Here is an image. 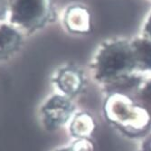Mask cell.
Instances as JSON below:
<instances>
[{
    "label": "cell",
    "instance_id": "obj_6",
    "mask_svg": "<svg viewBox=\"0 0 151 151\" xmlns=\"http://www.w3.org/2000/svg\"><path fill=\"white\" fill-rule=\"evenodd\" d=\"M136 67L142 70L151 69V40L146 37L138 38L130 43Z\"/></svg>",
    "mask_w": 151,
    "mask_h": 151
},
{
    "label": "cell",
    "instance_id": "obj_5",
    "mask_svg": "<svg viewBox=\"0 0 151 151\" xmlns=\"http://www.w3.org/2000/svg\"><path fill=\"white\" fill-rule=\"evenodd\" d=\"M22 35L9 23H0V61L10 57L20 48Z\"/></svg>",
    "mask_w": 151,
    "mask_h": 151
},
{
    "label": "cell",
    "instance_id": "obj_7",
    "mask_svg": "<svg viewBox=\"0 0 151 151\" xmlns=\"http://www.w3.org/2000/svg\"><path fill=\"white\" fill-rule=\"evenodd\" d=\"M142 100L147 108L151 111V81L146 85L142 91Z\"/></svg>",
    "mask_w": 151,
    "mask_h": 151
},
{
    "label": "cell",
    "instance_id": "obj_10",
    "mask_svg": "<svg viewBox=\"0 0 151 151\" xmlns=\"http://www.w3.org/2000/svg\"><path fill=\"white\" fill-rule=\"evenodd\" d=\"M58 151H72L71 149H62V150H58Z\"/></svg>",
    "mask_w": 151,
    "mask_h": 151
},
{
    "label": "cell",
    "instance_id": "obj_1",
    "mask_svg": "<svg viewBox=\"0 0 151 151\" xmlns=\"http://www.w3.org/2000/svg\"><path fill=\"white\" fill-rule=\"evenodd\" d=\"M52 0H8L7 23L22 34H31L52 19Z\"/></svg>",
    "mask_w": 151,
    "mask_h": 151
},
{
    "label": "cell",
    "instance_id": "obj_4",
    "mask_svg": "<svg viewBox=\"0 0 151 151\" xmlns=\"http://www.w3.org/2000/svg\"><path fill=\"white\" fill-rule=\"evenodd\" d=\"M63 22L68 30L73 33L85 34L91 30V16L83 6H71L64 12Z\"/></svg>",
    "mask_w": 151,
    "mask_h": 151
},
{
    "label": "cell",
    "instance_id": "obj_3",
    "mask_svg": "<svg viewBox=\"0 0 151 151\" xmlns=\"http://www.w3.org/2000/svg\"><path fill=\"white\" fill-rule=\"evenodd\" d=\"M72 111L71 103L62 96H53L42 107V119L45 127L49 130L59 128L67 120Z\"/></svg>",
    "mask_w": 151,
    "mask_h": 151
},
{
    "label": "cell",
    "instance_id": "obj_8",
    "mask_svg": "<svg viewBox=\"0 0 151 151\" xmlns=\"http://www.w3.org/2000/svg\"><path fill=\"white\" fill-rule=\"evenodd\" d=\"M8 0H0V23L7 21Z\"/></svg>",
    "mask_w": 151,
    "mask_h": 151
},
{
    "label": "cell",
    "instance_id": "obj_9",
    "mask_svg": "<svg viewBox=\"0 0 151 151\" xmlns=\"http://www.w3.org/2000/svg\"><path fill=\"white\" fill-rule=\"evenodd\" d=\"M143 34H144V37L151 40V13L149 14V16L147 17V18L144 24Z\"/></svg>",
    "mask_w": 151,
    "mask_h": 151
},
{
    "label": "cell",
    "instance_id": "obj_2",
    "mask_svg": "<svg viewBox=\"0 0 151 151\" xmlns=\"http://www.w3.org/2000/svg\"><path fill=\"white\" fill-rule=\"evenodd\" d=\"M136 67L131 45L123 40L105 45L96 58L97 76L101 80L114 79Z\"/></svg>",
    "mask_w": 151,
    "mask_h": 151
}]
</instances>
